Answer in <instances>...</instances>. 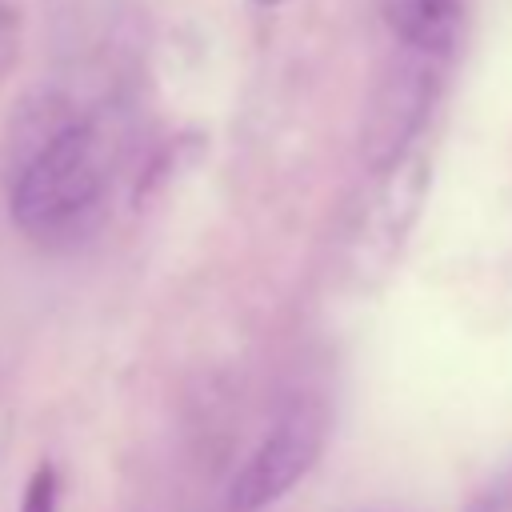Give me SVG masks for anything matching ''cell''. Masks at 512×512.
Masks as SVG:
<instances>
[{
  "label": "cell",
  "instance_id": "3957f363",
  "mask_svg": "<svg viewBox=\"0 0 512 512\" xmlns=\"http://www.w3.org/2000/svg\"><path fill=\"white\" fill-rule=\"evenodd\" d=\"M444 64L448 60L392 44L388 60L380 64V72L368 88L364 120H360V160L368 172H380L416 148V140L436 108V96L444 84Z\"/></svg>",
  "mask_w": 512,
  "mask_h": 512
},
{
  "label": "cell",
  "instance_id": "52a82bcc",
  "mask_svg": "<svg viewBox=\"0 0 512 512\" xmlns=\"http://www.w3.org/2000/svg\"><path fill=\"white\" fill-rule=\"evenodd\" d=\"M16 56H20V12L8 0H0V84L12 72Z\"/></svg>",
  "mask_w": 512,
  "mask_h": 512
},
{
  "label": "cell",
  "instance_id": "8992f818",
  "mask_svg": "<svg viewBox=\"0 0 512 512\" xmlns=\"http://www.w3.org/2000/svg\"><path fill=\"white\" fill-rule=\"evenodd\" d=\"M60 496H64L60 468L52 460H40L32 468V476L24 480V492H20V508L16 512H60Z\"/></svg>",
  "mask_w": 512,
  "mask_h": 512
},
{
  "label": "cell",
  "instance_id": "6da1fadb",
  "mask_svg": "<svg viewBox=\"0 0 512 512\" xmlns=\"http://www.w3.org/2000/svg\"><path fill=\"white\" fill-rule=\"evenodd\" d=\"M116 168L120 108L112 96L84 104L64 88L36 92L8 132V216L36 248L68 252L100 228Z\"/></svg>",
  "mask_w": 512,
  "mask_h": 512
},
{
  "label": "cell",
  "instance_id": "ba28073f",
  "mask_svg": "<svg viewBox=\"0 0 512 512\" xmlns=\"http://www.w3.org/2000/svg\"><path fill=\"white\" fill-rule=\"evenodd\" d=\"M468 512H512V468L500 472V476L468 504Z\"/></svg>",
  "mask_w": 512,
  "mask_h": 512
},
{
  "label": "cell",
  "instance_id": "5b68a950",
  "mask_svg": "<svg viewBox=\"0 0 512 512\" xmlns=\"http://www.w3.org/2000/svg\"><path fill=\"white\" fill-rule=\"evenodd\" d=\"M392 44L448 60L464 32L460 0H372Z\"/></svg>",
  "mask_w": 512,
  "mask_h": 512
},
{
  "label": "cell",
  "instance_id": "9c48e42d",
  "mask_svg": "<svg viewBox=\"0 0 512 512\" xmlns=\"http://www.w3.org/2000/svg\"><path fill=\"white\" fill-rule=\"evenodd\" d=\"M256 4H264V8H272V4H280V0H256Z\"/></svg>",
  "mask_w": 512,
  "mask_h": 512
},
{
  "label": "cell",
  "instance_id": "7a4b0ae2",
  "mask_svg": "<svg viewBox=\"0 0 512 512\" xmlns=\"http://www.w3.org/2000/svg\"><path fill=\"white\" fill-rule=\"evenodd\" d=\"M372 176H376V184L360 200V208L344 232V248H340L344 284H352V288H380L392 276V268L400 264V256L420 224L424 200H428L432 164L420 148H412L396 164H388Z\"/></svg>",
  "mask_w": 512,
  "mask_h": 512
},
{
  "label": "cell",
  "instance_id": "277c9868",
  "mask_svg": "<svg viewBox=\"0 0 512 512\" xmlns=\"http://www.w3.org/2000/svg\"><path fill=\"white\" fill-rule=\"evenodd\" d=\"M328 444V408L316 396H296L260 436L252 456L236 468L224 492L228 512H264L288 496L320 460Z\"/></svg>",
  "mask_w": 512,
  "mask_h": 512
}]
</instances>
